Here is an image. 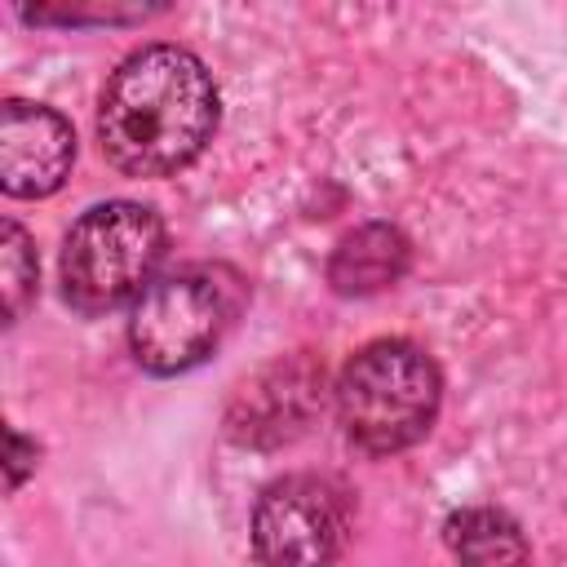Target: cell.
Segmentation results:
<instances>
[{"mask_svg": "<svg viewBox=\"0 0 567 567\" xmlns=\"http://www.w3.org/2000/svg\"><path fill=\"white\" fill-rule=\"evenodd\" d=\"M217 128V89L204 62L177 44L128 53L102 89L97 142L128 177L186 168Z\"/></svg>", "mask_w": 567, "mask_h": 567, "instance_id": "obj_1", "label": "cell"}, {"mask_svg": "<svg viewBox=\"0 0 567 567\" xmlns=\"http://www.w3.org/2000/svg\"><path fill=\"white\" fill-rule=\"evenodd\" d=\"M9 447H13V465H9V487H18V483H22V470L31 465V461H27V439H22L18 430H9Z\"/></svg>", "mask_w": 567, "mask_h": 567, "instance_id": "obj_11", "label": "cell"}, {"mask_svg": "<svg viewBox=\"0 0 567 567\" xmlns=\"http://www.w3.org/2000/svg\"><path fill=\"white\" fill-rule=\"evenodd\" d=\"M447 545L461 567H527L523 532L501 509H461L447 523Z\"/></svg>", "mask_w": 567, "mask_h": 567, "instance_id": "obj_9", "label": "cell"}, {"mask_svg": "<svg viewBox=\"0 0 567 567\" xmlns=\"http://www.w3.org/2000/svg\"><path fill=\"white\" fill-rule=\"evenodd\" d=\"M346 496L315 474H288L257 496L252 549L266 567H328L346 540Z\"/></svg>", "mask_w": 567, "mask_h": 567, "instance_id": "obj_5", "label": "cell"}, {"mask_svg": "<svg viewBox=\"0 0 567 567\" xmlns=\"http://www.w3.org/2000/svg\"><path fill=\"white\" fill-rule=\"evenodd\" d=\"M408 266V239L394 230V226H359L354 235L341 239V248L332 252V284L337 292H381L390 288Z\"/></svg>", "mask_w": 567, "mask_h": 567, "instance_id": "obj_8", "label": "cell"}, {"mask_svg": "<svg viewBox=\"0 0 567 567\" xmlns=\"http://www.w3.org/2000/svg\"><path fill=\"white\" fill-rule=\"evenodd\" d=\"M244 306V279L230 266H182L159 275L128 315L133 359L155 377L204 363Z\"/></svg>", "mask_w": 567, "mask_h": 567, "instance_id": "obj_2", "label": "cell"}, {"mask_svg": "<svg viewBox=\"0 0 567 567\" xmlns=\"http://www.w3.org/2000/svg\"><path fill=\"white\" fill-rule=\"evenodd\" d=\"M0 279H4V323H18L35 297V248L18 221L0 226Z\"/></svg>", "mask_w": 567, "mask_h": 567, "instance_id": "obj_10", "label": "cell"}, {"mask_svg": "<svg viewBox=\"0 0 567 567\" xmlns=\"http://www.w3.org/2000/svg\"><path fill=\"white\" fill-rule=\"evenodd\" d=\"M323 372L306 359L297 363H279L270 368L252 390L244 385L239 394V408L230 416V434L244 439V443H261V434L279 439V434H297L301 421L315 412V390H319Z\"/></svg>", "mask_w": 567, "mask_h": 567, "instance_id": "obj_7", "label": "cell"}, {"mask_svg": "<svg viewBox=\"0 0 567 567\" xmlns=\"http://www.w3.org/2000/svg\"><path fill=\"white\" fill-rule=\"evenodd\" d=\"M439 394H443V381L434 359L421 346L390 337V341L363 346L346 363L337 381V412L346 434L363 452L385 456V452L412 447L434 425Z\"/></svg>", "mask_w": 567, "mask_h": 567, "instance_id": "obj_3", "label": "cell"}, {"mask_svg": "<svg viewBox=\"0 0 567 567\" xmlns=\"http://www.w3.org/2000/svg\"><path fill=\"white\" fill-rule=\"evenodd\" d=\"M164 221L155 208L111 199L89 208L62 244V297L80 315L115 310L142 297L164 257Z\"/></svg>", "mask_w": 567, "mask_h": 567, "instance_id": "obj_4", "label": "cell"}, {"mask_svg": "<svg viewBox=\"0 0 567 567\" xmlns=\"http://www.w3.org/2000/svg\"><path fill=\"white\" fill-rule=\"evenodd\" d=\"M75 159L71 124L40 102H4L0 111V186L18 199L53 195Z\"/></svg>", "mask_w": 567, "mask_h": 567, "instance_id": "obj_6", "label": "cell"}]
</instances>
